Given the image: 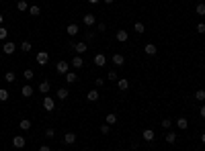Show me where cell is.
Here are the masks:
<instances>
[{
  "label": "cell",
  "instance_id": "6da1fadb",
  "mask_svg": "<svg viewBox=\"0 0 205 151\" xmlns=\"http://www.w3.org/2000/svg\"><path fill=\"white\" fill-rule=\"evenodd\" d=\"M58 73H64V76H66V73L70 72V65H68V61H66V59H62V61H58Z\"/></svg>",
  "mask_w": 205,
  "mask_h": 151
},
{
  "label": "cell",
  "instance_id": "7a4b0ae2",
  "mask_svg": "<svg viewBox=\"0 0 205 151\" xmlns=\"http://www.w3.org/2000/svg\"><path fill=\"white\" fill-rule=\"evenodd\" d=\"M25 143H27V139H25L23 135H17L15 139H12V147H17V149H23Z\"/></svg>",
  "mask_w": 205,
  "mask_h": 151
},
{
  "label": "cell",
  "instance_id": "3957f363",
  "mask_svg": "<svg viewBox=\"0 0 205 151\" xmlns=\"http://www.w3.org/2000/svg\"><path fill=\"white\" fill-rule=\"evenodd\" d=\"M43 108H45L47 112H51V110L55 108V104H54V98H51V96H45V98H43Z\"/></svg>",
  "mask_w": 205,
  "mask_h": 151
},
{
  "label": "cell",
  "instance_id": "277c9868",
  "mask_svg": "<svg viewBox=\"0 0 205 151\" xmlns=\"http://www.w3.org/2000/svg\"><path fill=\"white\" fill-rule=\"evenodd\" d=\"M82 23L86 24V27H93V24L97 23V19H94V15H90V12H86V15L82 16Z\"/></svg>",
  "mask_w": 205,
  "mask_h": 151
},
{
  "label": "cell",
  "instance_id": "5b68a950",
  "mask_svg": "<svg viewBox=\"0 0 205 151\" xmlns=\"http://www.w3.org/2000/svg\"><path fill=\"white\" fill-rule=\"evenodd\" d=\"M93 61H94V65H98V68H102V65L107 64V57H105L102 53H97V55H94V59H93Z\"/></svg>",
  "mask_w": 205,
  "mask_h": 151
},
{
  "label": "cell",
  "instance_id": "8992f818",
  "mask_svg": "<svg viewBox=\"0 0 205 151\" xmlns=\"http://www.w3.org/2000/svg\"><path fill=\"white\" fill-rule=\"evenodd\" d=\"M2 49H4V53H6V55H12V53H15V49H17V45H15V43H8V41H4Z\"/></svg>",
  "mask_w": 205,
  "mask_h": 151
},
{
  "label": "cell",
  "instance_id": "52a82bcc",
  "mask_svg": "<svg viewBox=\"0 0 205 151\" xmlns=\"http://www.w3.org/2000/svg\"><path fill=\"white\" fill-rule=\"evenodd\" d=\"M33 92H35V90H33V86H29V84L21 88V94H23L25 98H31V96H33Z\"/></svg>",
  "mask_w": 205,
  "mask_h": 151
},
{
  "label": "cell",
  "instance_id": "ba28073f",
  "mask_svg": "<svg viewBox=\"0 0 205 151\" xmlns=\"http://www.w3.org/2000/svg\"><path fill=\"white\" fill-rule=\"evenodd\" d=\"M98 96H101L98 90H90V92H86V100H88V102H97Z\"/></svg>",
  "mask_w": 205,
  "mask_h": 151
},
{
  "label": "cell",
  "instance_id": "9c48e42d",
  "mask_svg": "<svg viewBox=\"0 0 205 151\" xmlns=\"http://www.w3.org/2000/svg\"><path fill=\"white\" fill-rule=\"evenodd\" d=\"M74 49H76V53H86V49H88V45H86V41H82V43H74Z\"/></svg>",
  "mask_w": 205,
  "mask_h": 151
},
{
  "label": "cell",
  "instance_id": "30bf717a",
  "mask_svg": "<svg viewBox=\"0 0 205 151\" xmlns=\"http://www.w3.org/2000/svg\"><path fill=\"white\" fill-rule=\"evenodd\" d=\"M113 64L117 65V68H121V65L125 64V57H123L121 53H115V55H113Z\"/></svg>",
  "mask_w": 205,
  "mask_h": 151
},
{
  "label": "cell",
  "instance_id": "8fae6325",
  "mask_svg": "<svg viewBox=\"0 0 205 151\" xmlns=\"http://www.w3.org/2000/svg\"><path fill=\"white\" fill-rule=\"evenodd\" d=\"M142 137H144V141H154V137H156V133L152 131V129H146V131L142 133Z\"/></svg>",
  "mask_w": 205,
  "mask_h": 151
},
{
  "label": "cell",
  "instance_id": "7c38bea8",
  "mask_svg": "<svg viewBox=\"0 0 205 151\" xmlns=\"http://www.w3.org/2000/svg\"><path fill=\"white\" fill-rule=\"evenodd\" d=\"M127 39H129V33H127V31H123V29H119V31H117V41L125 43Z\"/></svg>",
  "mask_w": 205,
  "mask_h": 151
},
{
  "label": "cell",
  "instance_id": "4fadbf2b",
  "mask_svg": "<svg viewBox=\"0 0 205 151\" xmlns=\"http://www.w3.org/2000/svg\"><path fill=\"white\" fill-rule=\"evenodd\" d=\"M64 143H66V145L76 143V135H74V133H66V135H64Z\"/></svg>",
  "mask_w": 205,
  "mask_h": 151
},
{
  "label": "cell",
  "instance_id": "5bb4252c",
  "mask_svg": "<svg viewBox=\"0 0 205 151\" xmlns=\"http://www.w3.org/2000/svg\"><path fill=\"white\" fill-rule=\"evenodd\" d=\"M144 51H146L148 55H156V51H158V49H156V45H154V43H146Z\"/></svg>",
  "mask_w": 205,
  "mask_h": 151
},
{
  "label": "cell",
  "instance_id": "9a60e30c",
  "mask_svg": "<svg viewBox=\"0 0 205 151\" xmlns=\"http://www.w3.org/2000/svg\"><path fill=\"white\" fill-rule=\"evenodd\" d=\"M47 53H45V51H41V53H37V64H39V65H45V64H47Z\"/></svg>",
  "mask_w": 205,
  "mask_h": 151
},
{
  "label": "cell",
  "instance_id": "2e32d148",
  "mask_svg": "<svg viewBox=\"0 0 205 151\" xmlns=\"http://www.w3.org/2000/svg\"><path fill=\"white\" fill-rule=\"evenodd\" d=\"M19 127H21V131H29V129H31V121H29V118H21Z\"/></svg>",
  "mask_w": 205,
  "mask_h": 151
},
{
  "label": "cell",
  "instance_id": "e0dca14e",
  "mask_svg": "<svg viewBox=\"0 0 205 151\" xmlns=\"http://www.w3.org/2000/svg\"><path fill=\"white\" fill-rule=\"evenodd\" d=\"M72 65H74L76 69H78V68H82V65H84L82 57H80V55H74V57H72Z\"/></svg>",
  "mask_w": 205,
  "mask_h": 151
},
{
  "label": "cell",
  "instance_id": "ac0fdd59",
  "mask_svg": "<svg viewBox=\"0 0 205 151\" xmlns=\"http://www.w3.org/2000/svg\"><path fill=\"white\" fill-rule=\"evenodd\" d=\"M176 127H179V129H183V131H185V129L189 127V121H187L185 117H181V118H179V121H176Z\"/></svg>",
  "mask_w": 205,
  "mask_h": 151
},
{
  "label": "cell",
  "instance_id": "d6986e66",
  "mask_svg": "<svg viewBox=\"0 0 205 151\" xmlns=\"http://www.w3.org/2000/svg\"><path fill=\"white\" fill-rule=\"evenodd\" d=\"M64 78H66V82H68V84H74V82H76V80H78V76H76V73H74V72H68V73H66V76H64Z\"/></svg>",
  "mask_w": 205,
  "mask_h": 151
},
{
  "label": "cell",
  "instance_id": "ffe728a7",
  "mask_svg": "<svg viewBox=\"0 0 205 151\" xmlns=\"http://www.w3.org/2000/svg\"><path fill=\"white\" fill-rule=\"evenodd\" d=\"M117 86H119V90H123V92H125L127 88H129V82H127L125 78H121V80H117Z\"/></svg>",
  "mask_w": 205,
  "mask_h": 151
},
{
  "label": "cell",
  "instance_id": "44dd1931",
  "mask_svg": "<svg viewBox=\"0 0 205 151\" xmlns=\"http://www.w3.org/2000/svg\"><path fill=\"white\" fill-rule=\"evenodd\" d=\"M66 33H68L70 37H74V35L78 33V24H70V27H66Z\"/></svg>",
  "mask_w": 205,
  "mask_h": 151
},
{
  "label": "cell",
  "instance_id": "7402d4cb",
  "mask_svg": "<svg viewBox=\"0 0 205 151\" xmlns=\"http://www.w3.org/2000/svg\"><path fill=\"white\" fill-rule=\"evenodd\" d=\"M49 88H51V86H49V82H47V80H45V82H41V84H39V92L47 94V92H49Z\"/></svg>",
  "mask_w": 205,
  "mask_h": 151
},
{
  "label": "cell",
  "instance_id": "603a6c76",
  "mask_svg": "<svg viewBox=\"0 0 205 151\" xmlns=\"http://www.w3.org/2000/svg\"><path fill=\"white\" fill-rule=\"evenodd\" d=\"M31 47H33V45H31V41H23V43H21V51H25V53H29Z\"/></svg>",
  "mask_w": 205,
  "mask_h": 151
},
{
  "label": "cell",
  "instance_id": "cb8c5ba5",
  "mask_svg": "<svg viewBox=\"0 0 205 151\" xmlns=\"http://www.w3.org/2000/svg\"><path fill=\"white\" fill-rule=\"evenodd\" d=\"M23 78H25V80H27V82H31V80H33V78H35V73H33V69H25V72H23Z\"/></svg>",
  "mask_w": 205,
  "mask_h": 151
},
{
  "label": "cell",
  "instance_id": "d4e9b609",
  "mask_svg": "<svg viewBox=\"0 0 205 151\" xmlns=\"http://www.w3.org/2000/svg\"><path fill=\"white\" fill-rule=\"evenodd\" d=\"M105 122H107V125H115V122H117V114H107V118H105Z\"/></svg>",
  "mask_w": 205,
  "mask_h": 151
},
{
  "label": "cell",
  "instance_id": "484cf974",
  "mask_svg": "<svg viewBox=\"0 0 205 151\" xmlns=\"http://www.w3.org/2000/svg\"><path fill=\"white\" fill-rule=\"evenodd\" d=\"M8 90H4V88H0V102H6V100H8Z\"/></svg>",
  "mask_w": 205,
  "mask_h": 151
},
{
  "label": "cell",
  "instance_id": "4316f807",
  "mask_svg": "<svg viewBox=\"0 0 205 151\" xmlns=\"http://www.w3.org/2000/svg\"><path fill=\"white\" fill-rule=\"evenodd\" d=\"M58 98H60V100H66V98H68V90H66V88H60V90H58Z\"/></svg>",
  "mask_w": 205,
  "mask_h": 151
},
{
  "label": "cell",
  "instance_id": "83f0119b",
  "mask_svg": "<svg viewBox=\"0 0 205 151\" xmlns=\"http://www.w3.org/2000/svg\"><path fill=\"white\" fill-rule=\"evenodd\" d=\"M39 12H41L39 6H29V15L31 16H39Z\"/></svg>",
  "mask_w": 205,
  "mask_h": 151
},
{
  "label": "cell",
  "instance_id": "f1b7e54d",
  "mask_svg": "<svg viewBox=\"0 0 205 151\" xmlns=\"http://www.w3.org/2000/svg\"><path fill=\"white\" fill-rule=\"evenodd\" d=\"M195 12H197V15H199V16H205V4H203V2H201V4H197Z\"/></svg>",
  "mask_w": 205,
  "mask_h": 151
},
{
  "label": "cell",
  "instance_id": "f546056e",
  "mask_svg": "<svg viewBox=\"0 0 205 151\" xmlns=\"http://www.w3.org/2000/svg\"><path fill=\"white\" fill-rule=\"evenodd\" d=\"M4 80H6V82H10V84H12V82L17 80V76H15L12 72H6V73H4Z\"/></svg>",
  "mask_w": 205,
  "mask_h": 151
},
{
  "label": "cell",
  "instance_id": "4dcf8cb0",
  "mask_svg": "<svg viewBox=\"0 0 205 151\" xmlns=\"http://www.w3.org/2000/svg\"><path fill=\"white\" fill-rule=\"evenodd\" d=\"M166 141H168V143H174L176 141V133L168 131V133H166Z\"/></svg>",
  "mask_w": 205,
  "mask_h": 151
},
{
  "label": "cell",
  "instance_id": "1f68e13d",
  "mask_svg": "<svg viewBox=\"0 0 205 151\" xmlns=\"http://www.w3.org/2000/svg\"><path fill=\"white\" fill-rule=\"evenodd\" d=\"M6 37H8V31H6V27H0V41H6Z\"/></svg>",
  "mask_w": 205,
  "mask_h": 151
},
{
  "label": "cell",
  "instance_id": "d6a6232c",
  "mask_svg": "<svg viewBox=\"0 0 205 151\" xmlns=\"http://www.w3.org/2000/svg\"><path fill=\"white\" fill-rule=\"evenodd\" d=\"M133 29H136V33H144L146 27H144V23H136V24H133Z\"/></svg>",
  "mask_w": 205,
  "mask_h": 151
},
{
  "label": "cell",
  "instance_id": "836d02e7",
  "mask_svg": "<svg viewBox=\"0 0 205 151\" xmlns=\"http://www.w3.org/2000/svg\"><path fill=\"white\" fill-rule=\"evenodd\" d=\"M17 8H19V10H29V4H27L25 0H19V4H17Z\"/></svg>",
  "mask_w": 205,
  "mask_h": 151
},
{
  "label": "cell",
  "instance_id": "e575fe53",
  "mask_svg": "<svg viewBox=\"0 0 205 151\" xmlns=\"http://www.w3.org/2000/svg\"><path fill=\"white\" fill-rule=\"evenodd\" d=\"M195 98L199 100V102H201V100H205V90H197V92H195Z\"/></svg>",
  "mask_w": 205,
  "mask_h": 151
},
{
  "label": "cell",
  "instance_id": "d590c367",
  "mask_svg": "<svg viewBox=\"0 0 205 151\" xmlns=\"http://www.w3.org/2000/svg\"><path fill=\"white\" fill-rule=\"evenodd\" d=\"M109 131H111V125H107V122L101 125V133H102V135H109Z\"/></svg>",
  "mask_w": 205,
  "mask_h": 151
},
{
  "label": "cell",
  "instance_id": "8d00e7d4",
  "mask_svg": "<svg viewBox=\"0 0 205 151\" xmlns=\"http://www.w3.org/2000/svg\"><path fill=\"white\" fill-rule=\"evenodd\" d=\"M107 78H109V80H113V82H115V80H119V76H117V72H115V69H111V72L107 73Z\"/></svg>",
  "mask_w": 205,
  "mask_h": 151
},
{
  "label": "cell",
  "instance_id": "74e56055",
  "mask_svg": "<svg viewBox=\"0 0 205 151\" xmlns=\"http://www.w3.org/2000/svg\"><path fill=\"white\" fill-rule=\"evenodd\" d=\"M197 33H199V35L205 33V23H199V24H197Z\"/></svg>",
  "mask_w": 205,
  "mask_h": 151
},
{
  "label": "cell",
  "instance_id": "f35d334b",
  "mask_svg": "<svg viewBox=\"0 0 205 151\" xmlns=\"http://www.w3.org/2000/svg\"><path fill=\"white\" fill-rule=\"evenodd\" d=\"M162 127H164V129H170V127H172L170 118H164V121H162Z\"/></svg>",
  "mask_w": 205,
  "mask_h": 151
},
{
  "label": "cell",
  "instance_id": "ab89813d",
  "mask_svg": "<svg viewBox=\"0 0 205 151\" xmlns=\"http://www.w3.org/2000/svg\"><path fill=\"white\" fill-rule=\"evenodd\" d=\"M54 135H55L54 129H47V131H45V137H54Z\"/></svg>",
  "mask_w": 205,
  "mask_h": 151
},
{
  "label": "cell",
  "instance_id": "60d3db41",
  "mask_svg": "<svg viewBox=\"0 0 205 151\" xmlns=\"http://www.w3.org/2000/svg\"><path fill=\"white\" fill-rule=\"evenodd\" d=\"M97 29L101 31V33H105V31H107V27H105V23H101V24H98V27H97Z\"/></svg>",
  "mask_w": 205,
  "mask_h": 151
},
{
  "label": "cell",
  "instance_id": "b9f144b4",
  "mask_svg": "<svg viewBox=\"0 0 205 151\" xmlns=\"http://www.w3.org/2000/svg\"><path fill=\"white\" fill-rule=\"evenodd\" d=\"M39 151H51V149H49L47 145H41V147H39Z\"/></svg>",
  "mask_w": 205,
  "mask_h": 151
},
{
  "label": "cell",
  "instance_id": "7bdbcfd3",
  "mask_svg": "<svg viewBox=\"0 0 205 151\" xmlns=\"http://www.w3.org/2000/svg\"><path fill=\"white\" fill-rule=\"evenodd\" d=\"M201 117L205 118V106H201Z\"/></svg>",
  "mask_w": 205,
  "mask_h": 151
},
{
  "label": "cell",
  "instance_id": "ee69618b",
  "mask_svg": "<svg viewBox=\"0 0 205 151\" xmlns=\"http://www.w3.org/2000/svg\"><path fill=\"white\" fill-rule=\"evenodd\" d=\"M201 143H205V133H203V135H201Z\"/></svg>",
  "mask_w": 205,
  "mask_h": 151
},
{
  "label": "cell",
  "instance_id": "f6af8a7d",
  "mask_svg": "<svg viewBox=\"0 0 205 151\" xmlns=\"http://www.w3.org/2000/svg\"><path fill=\"white\" fill-rule=\"evenodd\" d=\"M88 2H90V4H97V2H98V0H88Z\"/></svg>",
  "mask_w": 205,
  "mask_h": 151
},
{
  "label": "cell",
  "instance_id": "bcb514c9",
  "mask_svg": "<svg viewBox=\"0 0 205 151\" xmlns=\"http://www.w3.org/2000/svg\"><path fill=\"white\" fill-rule=\"evenodd\" d=\"M2 23H4V16H2V15H0V24H2Z\"/></svg>",
  "mask_w": 205,
  "mask_h": 151
},
{
  "label": "cell",
  "instance_id": "7dc6e473",
  "mask_svg": "<svg viewBox=\"0 0 205 151\" xmlns=\"http://www.w3.org/2000/svg\"><path fill=\"white\" fill-rule=\"evenodd\" d=\"M105 2H107V4H111V2H113V0H105Z\"/></svg>",
  "mask_w": 205,
  "mask_h": 151
}]
</instances>
